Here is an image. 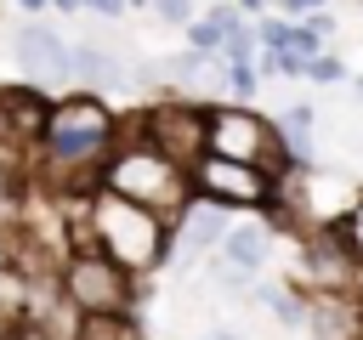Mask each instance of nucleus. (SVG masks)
Masks as SVG:
<instances>
[{
	"mask_svg": "<svg viewBox=\"0 0 363 340\" xmlns=\"http://www.w3.org/2000/svg\"><path fill=\"white\" fill-rule=\"evenodd\" d=\"M79 249H96L119 272H147L164 255V221L113 193H96L91 210L79 215Z\"/></svg>",
	"mask_w": 363,
	"mask_h": 340,
	"instance_id": "1",
	"label": "nucleus"
},
{
	"mask_svg": "<svg viewBox=\"0 0 363 340\" xmlns=\"http://www.w3.org/2000/svg\"><path fill=\"white\" fill-rule=\"evenodd\" d=\"M102 193L159 215V221H176L187 215V170H176L170 159H159L153 147H125L108 159L102 170Z\"/></svg>",
	"mask_w": 363,
	"mask_h": 340,
	"instance_id": "2",
	"label": "nucleus"
},
{
	"mask_svg": "<svg viewBox=\"0 0 363 340\" xmlns=\"http://www.w3.org/2000/svg\"><path fill=\"white\" fill-rule=\"evenodd\" d=\"M45 159L57 164V170H68V164H79L85 176H91V164L108 153V142H113V113L96 102V96H68V102H57L51 113H45Z\"/></svg>",
	"mask_w": 363,
	"mask_h": 340,
	"instance_id": "3",
	"label": "nucleus"
},
{
	"mask_svg": "<svg viewBox=\"0 0 363 340\" xmlns=\"http://www.w3.org/2000/svg\"><path fill=\"white\" fill-rule=\"evenodd\" d=\"M204 153L210 159H227V164H250V170H261L272 181L284 170L278 130L261 113H250V108H210L204 113Z\"/></svg>",
	"mask_w": 363,
	"mask_h": 340,
	"instance_id": "4",
	"label": "nucleus"
},
{
	"mask_svg": "<svg viewBox=\"0 0 363 340\" xmlns=\"http://www.w3.org/2000/svg\"><path fill=\"white\" fill-rule=\"evenodd\" d=\"M62 295L79 317H113L130 306V272H119L113 261H102L96 249H79L68 266H62Z\"/></svg>",
	"mask_w": 363,
	"mask_h": 340,
	"instance_id": "5",
	"label": "nucleus"
},
{
	"mask_svg": "<svg viewBox=\"0 0 363 340\" xmlns=\"http://www.w3.org/2000/svg\"><path fill=\"white\" fill-rule=\"evenodd\" d=\"M136 136L142 147H153L159 159H170L176 170H193L204 159V108H187V102H164V108H147L136 119Z\"/></svg>",
	"mask_w": 363,
	"mask_h": 340,
	"instance_id": "6",
	"label": "nucleus"
},
{
	"mask_svg": "<svg viewBox=\"0 0 363 340\" xmlns=\"http://www.w3.org/2000/svg\"><path fill=\"white\" fill-rule=\"evenodd\" d=\"M187 187H199L210 204H238V210H250V204H267V193H272V176H261V170H250V164H227V159H199L193 164V176H187Z\"/></svg>",
	"mask_w": 363,
	"mask_h": 340,
	"instance_id": "7",
	"label": "nucleus"
},
{
	"mask_svg": "<svg viewBox=\"0 0 363 340\" xmlns=\"http://www.w3.org/2000/svg\"><path fill=\"white\" fill-rule=\"evenodd\" d=\"M17 62L34 74V79H68V45L45 28V23H28L17 34Z\"/></svg>",
	"mask_w": 363,
	"mask_h": 340,
	"instance_id": "8",
	"label": "nucleus"
},
{
	"mask_svg": "<svg viewBox=\"0 0 363 340\" xmlns=\"http://www.w3.org/2000/svg\"><path fill=\"white\" fill-rule=\"evenodd\" d=\"M45 130V96L28 85H0V136L34 142Z\"/></svg>",
	"mask_w": 363,
	"mask_h": 340,
	"instance_id": "9",
	"label": "nucleus"
},
{
	"mask_svg": "<svg viewBox=\"0 0 363 340\" xmlns=\"http://www.w3.org/2000/svg\"><path fill=\"white\" fill-rule=\"evenodd\" d=\"M352 255H346V244H340V232H323V238H312L306 244V278L323 289V295H335V289H346L352 283Z\"/></svg>",
	"mask_w": 363,
	"mask_h": 340,
	"instance_id": "10",
	"label": "nucleus"
},
{
	"mask_svg": "<svg viewBox=\"0 0 363 340\" xmlns=\"http://www.w3.org/2000/svg\"><path fill=\"white\" fill-rule=\"evenodd\" d=\"M306 323L318 329V340H352L357 334V306H346L340 295H318L312 312H306Z\"/></svg>",
	"mask_w": 363,
	"mask_h": 340,
	"instance_id": "11",
	"label": "nucleus"
},
{
	"mask_svg": "<svg viewBox=\"0 0 363 340\" xmlns=\"http://www.w3.org/2000/svg\"><path fill=\"white\" fill-rule=\"evenodd\" d=\"M68 74H74L79 85H91V91H96V85H119V79H125L102 45H74V51H68Z\"/></svg>",
	"mask_w": 363,
	"mask_h": 340,
	"instance_id": "12",
	"label": "nucleus"
},
{
	"mask_svg": "<svg viewBox=\"0 0 363 340\" xmlns=\"http://www.w3.org/2000/svg\"><path fill=\"white\" fill-rule=\"evenodd\" d=\"M221 249H227V261L233 266H261V255H267V227H233V232H221Z\"/></svg>",
	"mask_w": 363,
	"mask_h": 340,
	"instance_id": "13",
	"label": "nucleus"
},
{
	"mask_svg": "<svg viewBox=\"0 0 363 340\" xmlns=\"http://www.w3.org/2000/svg\"><path fill=\"white\" fill-rule=\"evenodd\" d=\"M221 232H227V215H221V210H199V215L187 221V232H182V249H187V255H199V249H204V244H216Z\"/></svg>",
	"mask_w": 363,
	"mask_h": 340,
	"instance_id": "14",
	"label": "nucleus"
},
{
	"mask_svg": "<svg viewBox=\"0 0 363 340\" xmlns=\"http://www.w3.org/2000/svg\"><path fill=\"white\" fill-rule=\"evenodd\" d=\"M74 340H136V323L125 312H113V317H79Z\"/></svg>",
	"mask_w": 363,
	"mask_h": 340,
	"instance_id": "15",
	"label": "nucleus"
},
{
	"mask_svg": "<svg viewBox=\"0 0 363 340\" xmlns=\"http://www.w3.org/2000/svg\"><path fill=\"white\" fill-rule=\"evenodd\" d=\"M233 28H238V17H233L227 6H216V11H204V17L193 23V40H199V45H221Z\"/></svg>",
	"mask_w": 363,
	"mask_h": 340,
	"instance_id": "16",
	"label": "nucleus"
},
{
	"mask_svg": "<svg viewBox=\"0 0 363 340\" xmlns=\"http://www.w3.org/2000/svg\"><path fill=\"white\" fill-rule=\"evenodd\" d=\"M340 244H346L352 266H363V198H357V204H352V215L340 221Z\"/></svg>",
	"mask_w": 363,
	"mask_h": 340,
	"instance_id": "17",
	"label": "nucleus"
},
{
	"mask_svg": "<svg viewBox=\"0 0 363 340\" xmlns=\"http://www.w3.org/2000/svg\"><path fill=\"white\" fill-rule=\"evenodd\" d=\"M153 6H159L164 23H187V17H193V0H153Z\"/></svg>",
	"mask_w": 363,
	"mask_h": 340,
	"instance_id": "18",
	"label": "nucleus"
},
{
	"mask_svg": "<svg viewBox=\"0 0 363 340\" xmlns=\"http://www.w3.org/2000/svg\"><path fill=\"white\" fill-rule=\"evenodd\" d=\"M301 74H312V79H340V62H335V57H312Z\"/></svg>",
	"mask_w": 363,
	"mask_h": 340,
	"instance_id": "19",
	"label": "nucleus"
},
{
	"mask_svg": "<svg viewBox=\"0 0 363 340\" xmlns=\"http://www.w3.org/2000/svg\"><path fill=\"white\" fill-rule=\"evenodd\" d=\"M227 79H233V91H238V96H244V91H250V85H255V74H250V68H244V62H233V68H227Z\"/></svg>",
	"mask_w": 363,
	"mask_h": 340,
	"instance_id": "20",
	"label": "nucleus"
},
{
	"mask_svg": "<svg viewBox=\"0 0 363 340\" xmlns=\"http://www.w3.org/2000/svg\"><path fill=\"white\" fill-rule=\"evenodd\" d=\"M0 340H51V334H45V329H34V323H28V329H11V334H0Z\"/></svg>",
	"mask_w": 363,
	"mask_h": 340,
	"instance_id": "21",
	"label": "nucleus"
},
{
	"mask_svg": "<svg viewBox=\"0 0 363 340\" xmlns=\"http://www.w3.org/2000/svg\"><path fill=\"white\" fill-rule=\"evenodd\" d=\"M85 6H91V11H108V17H113V11L125 6V0H85Z\"/></svg>",
	"mask_w": 363,
	"mask_h": 340,
	"instance_id": "22",
	"label": "nucleus"
},
{
	"mask_svg": "<svg viewBox=\"0 0 363 340\" xmlns=\"http://www.w3.org/2000/svg\"><path fill=\"white\" fill-rule=\"evenodd\" d=\"M210 340H238V334H227V329H216V334H210Z\"/></svg>",
	"mask_w": 363,
	"mask_h": 340,
	"instance_id": "23",
	"label": "nucleus"
},
{
	"mask_svg": "<svg viewBox=\"0 0 363 340\" xmlns=\"http://www.w3.org/2000/svg\"><path fill=\"white\" fill-rule=\"evenodd\" d=\"M23 6H28V11H40V6H45V0H23Z\"/></svg>",
	"mask_w": 363,
	"mask_h": 340,
	"instance_id": "24",
	"label": "nucleus"
},
{
	"mask_svg": "<svg viewBox=\"0 0 363 340\" xmlns=\"http://www.w3.org/2000/svg\"><path fill=\"white\" fill-rule=\"evenodd\" d=\"M289 6H323V0H289Z\"/></svg>",
	"mask_w": 363,
	"mask_h": 340,
	"instance_id": "25",
	"label": "nucleus"
},
{
	"mask_svg": "<svg viewBox=\"0 0 363 340\" xmlns=\"http://www.w3.org/2000/svg\"><path fill=\"white\" fill-rule=\"evenodd\" d=\"M244 6H250V11H255V6H261V0H244Z\"/></svg>",
	"mask_w": 363,
	"mask_h": 340,
	"instance_id": "26",
	"label": "nucleus"
}]
</instances>
